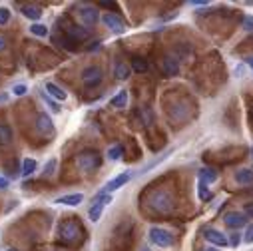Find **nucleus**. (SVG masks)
<instances>
[{"label":"nucleus","mask_w":253,"mask_h":251,"mask_svg":"<svg viewBox=\"0 0 253 251\" xmlns=\"http://www.w3.org/2000/svg\"><path fill=\"white\" fill-rule=\"evenodd\" d=\"M235 181L239 185H253V169L251 167H241L235 171Z\"/></svg>","instance_id":"2eb2a0df"},{"label":"nucleus","mask_w":253,"mask_h":251,"mask_svg":"<svg viewBox=\"0 0 253 251\" xmlns=\"http://www.w3.org/2000/svg\"><path fill=\"white\" fill-rule=\"evenodd\" d=\"M102 22H104V26H106L108 30H112V32H116V34H122L126 28H128V24L124 22V18H122L120 14H116V12H106V14L102 16Z\"/></svg>","instance_id":"0eeeda50"},{"label":"nucleus","mask_w":253,"mask_h":251,"mask_svg":"<svg viewBox=\"0 0 253 251\" xmlns=\"http://www.w3.org/2000/svg\"><path fill=\"white\" fill-rule=\"evenodd\" d=\"M26 92H28V88H26L24 84H16V86L12 88V94H14V96H24Z\"/></svg>","instance_id":"7c9ffc66"},{"label":"nucleus","mask_w":253,"mask_h":251,"mask_svg":"<svg viewBox=\"0 0 253 251\" xmlns=\"http://www.w3.org/2000/svg\"><path fill=\"white\" fill-rule=\"evenodd\" d=\"M235 76H237V78H241V76H243V66L235 68Z\"/></svg>","instance_id":"58836bf2"},{"label":"nucleus","mask_w":253,"mask_h":251,"mask_svg":"<svg viewBox=\"0 0 253 251\" xmlns=\"http://www.w3.org/2000/svg\"><path fill=\"white\" fill-rule=\"evenodd\" d=\"M162 70L168 74V76H175L179 72V62L175 56H166L162 60Z\"/></svg>","instance_id":"ddd939ff"},{"label":"nucleus","mask_w":253,"mask_h":251,"mask_svg":"<svg viewBox=\"0 0 253 251\" xmlns=\"http://www.w3.org/2000/svg\"><path fill=\"white\" fill-rule=\"evenodd\" d=\"M46 94H48V96H52V98H56V100H60V102H64V100L68 98L66 90H62V88H60V86H56L54 82H46Z\"/></svg>","instance_id":"dca6fc26"},{"label":"nucleus","mask_w":253,"mask_h":251,"mask_svg":"<svg viewBox=\"0 0 253 251\" xmlns=\"http://www.w3.org/2000/svg\"><path fill=\"white\" fill-rule=\"evenodd\" d=\"M12 251H14V249H12Z\"/></svg>","instance_id":"79ce46f5"},{"label":"nucleus","mask_w":253,"mask_h":251,"mask_svg":"<svg viewBox=\"0 0 253 251\" xmlns=\"http://www.w3.org/2000/svg\"><path fill=\"white\" fill-rule=\"evenodd\" d=\"M251 156H253V148H251Z\"/></svg>","instance_id":"a19ab883"},{"label":"nucleus","mask_w":253,"mask_h":251,"mask_svg":"<svg viewBox=\"0 0 253 251\" xmlns=\"http://www.w3.org/2000/svg\"><path fill=\"white\" fill-rule=\"evenodd\" d=\"M245 241L247 243H253V223L247 227V231H245Z\"/></svg>","instance_id":"473e14b6"},{"label":"nucleus","mask_w":253,"mask_h":251,"mask_svg":"<svg viewBox=\"0 0 253 251\" xmlns=\"http://www.w3.org/2000/svg\"><path fill=\"white\" fill-rule=\"evenodd\" d=\"M243 28H245L247 32H253V14L243 16Z\"/></svg>","instance_id":"c756f323"},{"label":"nucleus","mask_w":253,"mask_h":251,"mask_svg":"<svg viewBox=\"0 0 253 251\" xmlns=\"http://www.w3.org/2000/svg\"><path fill=\"white\" fill-rule=\"evenodd\" d=\"M239 243H241V235H239V233H231V237H229V245L237 247Z\"/></svg>","instance_id":"2f4dec72"},{"label":"nucleus","mask_w":253,"mask_h":251,"mask_svg":"<svg viewBox=\"0 0 253 251\" xmlns=\"http://www.w3.org/2000/svg\"><path fill=\"white\" fill-rule=\"evenodd\" d=\"M169 154H171V150H169V152H166V154H162V156H160V158H156V160H152V162H150V164H146V166H144V169H142V171H140V173H148V171H150V169H152V167H156V166H158V164H162V162H164V160H166V158H168V156H169Z\"/></svg>","instance_id":"a878e982"},{"label":"nucleus","mask_w":253,"mask_h":251,"mask_svg":"<svg viewBox=\"0 0 253 251\" xmlns=\"http://www.w3.org/2000/svg\"><path fill=\"white\" fill-rule=\"evenodd\" d=\"M128 100H130V96H128V92H126V90H122V92H118L112 100H110V106H114V108H126V106H128Z\"/></svg>","instance_id":"aec40b11"},{"label":"nucleus","mask_w":253,"mask_h":251,"mask_svg":"<svg viewBox=\"0 0 253 251\" xmlns=\"http://www.w3.org/2000/svg\"><path fill=\"white\" fill-rule=\"evenodd\" d=\"M8 185H10V181L6 177L0 175V190H8Z\"/></svg>","instance_id":"f704fd0d"},{"label":"nucleus","mask_w":253,"mask_h":251,"mask_svg":"<svg viewBox=\"0 0 253 251\" xmlns=\"http://www.w3.org/2000/svg\"><path fill=\"white\" fill-rule=\"evenodd\" d=\"M204 237H206L210 243H213V245H219V247H225V245H229V239L225 237V233H221L219 229H213V227H208V229H204Z\"/></svg>","instance_id":"f8f14e48"},{"label":"nucleus","mask_w":253,"mask_h":251,"mask_svg":"<svg viewBox=\"0 0 253 251\" xmlns=\"http://www.w3.org/2000/svg\"><path fill=\"white\" fill-rule=\"evenodd\" d=\"M76 12H78V18L84 24V28H92V26H96L98 20H102L96 6H80Z\"/></svg>","instance_id":"39448f33"},{"label":"nucleus","mask_w":253,"mask_h":251,"mask_svg":"<svg viewBox=\"0 0 253 251\" xmlns=\"http://www.w3.org/2000/svg\"><path fill=\"white\" fill-rule=\"evenodd\" d=\"M30 32H32L34 36L46 38V36H48V26H46V24H40V22H34V24L30 26Z\"/></svg>","instance_id":"393cba45"},{"label":"nucleus","mask_w":253,"mask_h":251,"mask_svg":"<svg viewBox=\"0 0 253 251\" xmlns=\"http://www.w3.org/2000/svg\"><path fill=\"white\" fill-rule=\"evenodd\" d=\"M243 213H245L247 217H253V202H249V204L245 206V209H243Z\"/></svg>","instance_id":"72a5a7b5"},{"label":"nucleus","mask_w":253,"mask_h":251,"mask_svg":"<svg viewBox=\"0 0 253 251\" xmlns=\"http://www.w3.org/2000/svg\"><path fill=\"white\" fill-rule=\"evenodd\" d=\"M132 179V173L130 171H124V173H120V175H116L114 179H110L106 185H104V190H102V194H112V192H118L122 185H126Z\"/></svg>","instance_id":"6e6552de"},{"label":"nucleus","mask_w":253,"mask_h":251,"mask_svg":"<svg viewBox=\"0 0 253 251\" xmlns=\"http://www.w3.org/2000/svg\"><path fill=\"white\" fill-rule=\"evenodd\" d=\"M130 72H132V68L126 64V62H118L116 68H114V74H116L118 80H128L130 78Z\"/></svg>","instance_id":"412c9836"},{"label":"nucleus","mask_w":253,"mask_h":251,"mask_svg":"<svg viewBox=\"0 0 253 251\" xmlns=\"http://www.w3.org/2000/svg\"><path fill=\"white\" fill-rule=\"evenodd\" d=\"M82 233H84V229H82L80 221H76V219H64L58 225V239L64 245H74L82 237Z\"/></svg>","instance_id":"f03ea898"},{"label":"nucleus","mask_w":253,"mask_h":251,"mask_svg":"<svg viewBox=\"0 0 253 251\" xmlns=\"http://www.w3.org/2000/svg\"><path fill=\"white\" fill-rule=\"evenodd\" d=\"M198 177H200L202 183L210 185V183H213V181L217 179V171H215L213 167H202V169L198 171Z\"/></svg>","instance_id":"6ab92c4d"},{"label":"nucleus","mask_w":253,"mask_h":251,"mask_svg":"<svg viewBox=\"0 0 253 251\" xmlns=\"http://www.w3.org/2000/svg\"><path fill=\"white\" fill-rule=\"evenodd\" d=\"M245 64H247V66L253 70V56H247V58H245Z\"/></svg>","instance_id":"4c0bfd02"},{"label":"nucleus","mask_w":253,"mask_h":251,"mask_svg":"<svg viewBox=\"0 0 253 251\" xmlns=\"http://www.w3.org/2000/svg\"><path fill=\"white\" fill-rule=\"evenodd\" d=\"M80 78H82V84L88 90H96L102 84V80H104V70L100 66H88V68L82 70V76Z\"/></svg>","instance_id":"20e7f679"},{"label":"nucleus","mask_w":253,"mask_h":251,"mask_svg":"<svg viewBox=\"0 0 253 251\" xmlns=\"http://www.w3.org/2000/svg\"><path fill=\"white\" fill-rule=\"evenodd\" d=\"M150 241L158 247H169L173 243V235L164 227H152L150 229Z\"/></svg>","instance_id":"423d86ee"},{"label":"nucleus","mask_w":253,"mask_h":251,"mask_svg":"<svg viewBox=\"0 0 253 251\" xmlns=\"http://www.w3.org/2000/svg\"><path fill=\"white\" fill-rule=\"evenodd\" d=\"M22 14L34 22H38L42 18V8L36 6V4H22Z\"/></svg>","instance_id":"f3484780"},{"label":"nucleus","mask_w":253,"mask_h":251,"mask_svg":"<svg viewBox=\"0 0 253 251\" xmlns=\"http://www.w3.org/2000/svg\"><path fill=\"white\" fill-rule=\"evenodd\" d=\"M12 128L8 124H0V148L4 146H10L12 144Z\"/></svg>","instance_id":"a211bd4d"},{"label":"nucleus","mask_w":253,"mask_h":251,"mask_svg":"<svg viewBox=\"0 0 253 251\" xmlns=\"http://www.w3.org/2000/svg\"><path fill=\"white\" fill-rule=\"evenodd\" d=\"M148 208L152 209V211H156V213H171L173 211V206H175V202H173V196H171V192L169 190H156V192H152L150 196H148Z\"/></svg>","instance_id":"f257e3e1"},{"label":"nucleus","mask_w":253,"mask_h":251,"mask_svg":"<svg viewBox=\"0 0 253 251\" xmlns=\"http://www.w3.org/2000/svg\"><path fill=\"white\" fill-rule=\"evenodd\" d=\"M64 34L68 38H72L74 42H82V40H86L90 36V30L84 28V26H78V24H66L64 26Z\"/></svg>","instance_id":"9b49d317"},{"label":"nucleus","mask_w":253,"mask_h":251,"mask_svg":"<svg viewBox=\"0 0 253 251\" xmlns=\"http://www.w3.org/2000/svg\"><path fill=\"white\" fill-rule=\"evenodd\" d=\"M10 22V10L4 8V6H0V26H4Z\"/></svg>","instance_id":"cd10ccee"},{"label":"nucleus","mask_w":253,"mask_h":251,"mask_svg":"<svg viewBox=\"0 0 253 251\" xmlns=\"http://www.w3.org/2000/svg\"><path fill=\"white\" fill-rule=\"evenodd\" d=\"M122 154H124V148L120 146V144H116V146H112L110 150H108V160L110 162H118V160H122Z\"/></svg>","instance_id":"b1692460"},{"label":"nucleus","mask_w":253,"mask_h":251,"mask_svg":"<svg viewBox=\"0 0 253 251\" xmlns=\"http://www.w3.org/2000/svg\"><path fill=\"white\" fill-rule=\"evenodd\" d=\"M132 68H134L138 74L146 72V70H148V60L142 58V56H134V58H132Z\"/></svg>","instance_id":"5701e85b"},{"label":"nucleus","mask_w":253,"mask_h":251,"mask_svg":"<svg viewBox=\"0 0 253 251\" xmlns=\"http://www.w3.org/2000/svg\"><path fill=\"white\" fill-rule=\"evenodd\" d=\"M48 106H50V110H52V112H60V108L56 106V102H52V100H48Z\"/></svg>","instance_id":"e433bc0d"},{"label":"nucleus","mask_w":253,"mask_h":251,"mask_svg":"<svg viewBox=\"0 0 253 251\" xmlns=\"http://www.w3.org/2000/svg\"><path fill=\"white\" fill-rule=\"evenodd\" d=\"M38 169V162L34 160V158H24V162H22V177H28V175H32L34 171Z\"/></svg>","instance_id":"4be33fe9"},{"label":"nucleus","mask_w":253,"mask_h":251,"mask_svg":"<svg viewBox=\"0 0 253 251\" xmlns=\"http://www.w3.org/2000/svg\"><path fill=\"white\" fill-rule=\"evenodd\" d=\"M76 164L84 171H94V169H98L102 166V154L98 150H84V152L78 154Z\"/></svg>","instance_id":"7ed1b4c3"},{"label":"nucleus","mask_w":253,"mask_h":251,"mask_svg":"<svg viewBox=\"0 0 253 251\" xmlns=\"http://www.w3.org/2000/svg\"><path fill=\"white\" fill-rule=\"evenodd\" d=\"M56 166H58V162H56V158H50L48 160V164L44 166V175H54V171H56Z\"/></svg>","instance_id":"bb28decb"},{"label":"nucleus","mask_w":253,"mask_h":251,"mask_svg":"<svg viewBox=\"0 0 253 251\" xmlns=\"http://www.w3.org/2000/svg\"><path fill=\"white\" fill-rule=\"evenodd\" d=\"M223 223L229 227V229H239L247 223V215L243 211H227L223 215Z\"/></svg>","instance_id":"1a4fd4ad"},{"label":"nucleus","mask_w":253,"mask_h":251,"mask_svg":"<svg viewBox=\"0 0 253 251\" xmlns=\"http://www.w3.org/2000/svg\"><path fill=\"white\" fill-rule=\"evenodd\" d=\"M6 46H8V40H6V36H4V34H0V52H2Z\"/></svg>","instance_id":"c9c22d12"},{"label":"nucleus","mask_w":253,"mask_h":251,"mask_svg":"<svg viewBox=\"0 0 253 251\" xmlns=\"http://www.w3.org/2000/svg\"><path fill=\"white\" fill-rule=\"evenodd\" d=\"M198 196H200V200H202V202L210 198V192H208V185H206V183H202V181L198 183Z\"/></svg>","instance_id":"c85d7f7f"},{"label":"nucleus","mask_w":253,"mask_h":251,"mask_svg":"<svg viewBox=\"0 0 253 251\" xmlns=\"http://www.w3.org/2000/svg\"><path fill=\"white\" fill-rule=\"evenodd\" d=\"M36 132L38 134H42V136H52L54 134V122H52V118L48 116V114H38V118H36Z\"/></svg>","instance_id":"9d476101"},{"label":"nucleus","mask_w":253,"mask_h":251,"mask_svg":"<svg viewBox=\"0 0 253 251\" xmlns=\"http://www.w3.org/2000/svg\"><path fill=\"white\" fill-rule=\"evenodd\" d=\"M204 251H217V249H211V247H210V249H204Z\"/></svg>","instance_id":"ea45409f"},{"label":"nucleus","mask_w":253,"mask_h":251,"mask_svg":"<svg viewBox=\"0 0 253 251\" xmlns=\"http://www.w3.org/2000/svg\"><path fill=\"white\" fill-rule=\"evenodd\" d=\"M84 202V194H68V196H60L56 200V204L60 206H70V208H76Z\"/></svg>","instance_id":"4468645a"}]
</instances>
